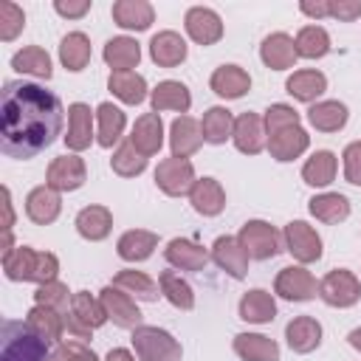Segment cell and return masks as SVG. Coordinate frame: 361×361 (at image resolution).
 <instances>
[{
  "label": "cell",
  "mask_w": 361,
  "mask_h": 361,
  "mask_svg": "<svg viewBox=\"0 0 361 361\" xmlns=\"http://www.w3.org/2000/svg\"><path fill=\"white\" fill-rule=\"evenodd\" d=\"M65 124L56 93L28 79H11L0 93V149L8 158H34L48 149Z\"/></svg>",
  "instance_id": "1"
},
{
  "label": "cell",
  "mask_w": 361,
  "mask_h": 361,
  "mask_svg": "<svg viewBox=\"0 0 361 361\" xmlns=\"http://www.w3.org/2000/svg\"><path fill=\"white\" fill-rule=\"evenodd\" d=\"M3 361H45V344L28 327L3 322Z\"/></svg>",
  "instance_id": "2"
}]
</instances>
